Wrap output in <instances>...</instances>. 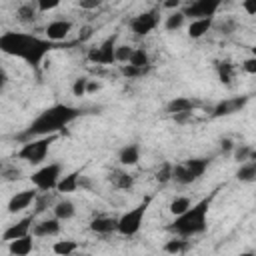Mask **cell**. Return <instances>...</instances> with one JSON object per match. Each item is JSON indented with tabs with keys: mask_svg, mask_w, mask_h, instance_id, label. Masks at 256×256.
I'll return each instance as SVG.
<instances>
[{
	"mask_svg": "<svg viewBox=\"0 0 256 256\" xmlns=\"http://www.w3.org/2000/svg\"><path fill=\"white\" fill-rule=\"evenodd\" d=\"M98 90H100V84H98V82H90V80H88V90H86V92H90V94H92V92H98Z\"/></svg>",
	"mask_w": 256,
	"mask_h": 256,
	"instance_id": "cell-48",
	"label": "cell"
},
{
	"mask_svg": "<svg viewBox=\"0 0 256 256\" xmlns=\"http://www.w3.org/2000/svg\"><path fill=\"white\" fill-rule=\"evenodd\" d=\"M60 218H48V220H42L38 224H34L32 228V234L38 236V238H46V236H56L60 232Z\"/></svg>",
	"mask_w": 256,
	"mask_h": 256,
	"instance_id": "cell-14",
	"label": "cell"
},
{
	"mask_svg": "<svg viewBox=\"0 0 256 256\" xmlns=\"http://www.w3.org/2000/svg\"><path fill=\"white\" fill-rule=\"evenodd\" d=\"M56 140V134H48V136H38V138H32L28 142H24V146L18 150V158L20 160H26L28 164H40L46 154H48V148L50 144Z\"/></svg>",
	"mask_w": 256,
	"mask_h": 256,
	"instance_id": "cell-4",
	"label": "cell"
},
{
	"mask_svg": "<svg viewBox=\"0 0 256 256\" xmlns=\"http://www.w3.org/2000/svg\"><path fill=\"white\" fill-rule=\"evenodd\" d=\"M62 0H38V10L40 12H48V10H54Z\"/></svg>",
	"mask_w": 256,
	"mask_h": 256,
	"instance_id": "cell-39",
	"label": "cell"
},
{
	"mask_svg": "<svg viewBox=\"0 0 256 256\" xmlns=\"http://www.w3.org/2000/svg\"><path fill=\"white\" fill-rule=\"evenodd\" d=\"M192 204H190V198H186V196H178V198H174L172 202H170V212L174 214V216H180V214H184L188 208H190Z\"/></svg>",
	"mask_w": 256,
	"mask_h": 256,
	"instance_id": "cell-28",
	"label": "cell"
},
{
	"mask_svg": "<svg viewBox=\"0 0 256 256\" xmlns=\"http://www.w3.org/2000/svg\"><path fill=\"white\" fill-rule=\"evenodd\" d=\"M30 228H32V216H26L22 220H18L16 224L8 226L2 234V240L4 242H10V240H16V238H22L26 234H30Z\"/></svg>",
	"mask_w": 256,
	"mask_h": 256,
	"instance_id": "cell-12",
	"label": "cell"
},
{
	"mask_svg": "<svg viewBox=\"0 0 256 256\" xmlns=\"http://www.w3.org/2000/svg\"><path fill=\"white\" fill-rule=\"evenodd\" d=\"M18 18L20 22H32L36 18V10L32 8V4H22L18 8Z\"/></svg>",
	"mask_w": 256,
	"mask_h": 256,
	"instance_id": "cell-34",
	"label": "cell"
},
{
	"mask_svg": "<svg viewBox=\"0 0 256 256\" xmlns=\"http://www.w3.org/2000/svg\"><path fill=\"white\" fill-rule=\"evenodd\" d=\"M52 210H54V216L60 218V220H70L76 214V208H74V204L70 200H58Z\"/></svg>",
	"mask_w": 256,
	"mask_h": 256,
	"instance_id": "cell-22",
	"label": "cell"
},
{
	"mask_svg": "<svg viewBox=\"0 0 256 256\" xmlns=\"http://www.w3.org/2000/svg\"><path fill=\"white\" fill-rule=\"evenodd\" d=\"M188 250V242L182 240V238H174V240H168L164 244V252H170V254H180V252H186Z\"/></svg>",
	"mask_w": 256,
	"mask_h": 256,
	"instance_id": "cell-30",
	"label": "cell"
},
{
	"mask_svg": "<svg viewBox=\"0 0 256 256\" xmlns=\"http://www.w3.org/2000/svg\"><path fill=\"white\" fill-rule=\"evenodd\" d=\"M88 60L94 64H114L116 62V36L106 38L98 48H90Z\"/></svg>",
	"mask_w": 256,
	"mask_h": 256,
	"instance_id": "cell-7",
	"label": "cell"
},
{
	"mask_svg": "<svg viewBox=\"0 0 256 256\" xmlns=\"http://www.w3.org/2000/svg\"><path fill=\"white\" fill-rule=\"evenodd\" d=\"M184 164L188 166V170H190V172L194 174V178L198 180V178L206 172V168H208L210 160H208V158H190V160H186Z\"/></svg>",
	"mask_w": 256,
	"mask_h": 256,
	"instance_id": "cell-25",
	"label": "cell"
},
{
	"mask_svg": "<svg viewBox=\"0 0 256 256\" xmlns=\"http://www.w3.org/2000/svg\"><path fill=\"white\" fill-rule=\"evenodd\" d=\"M210 28H212V16H208V18H196L188 26V36L190 38H202Z\"/></svg>",
	"mask_w": 256,
	"mask_h": 256,
	"instance_id": "cell-17",
	"label": "cell"
},
{
	"mask_svg": "<svg viewBox=\"0 0 256 256\" xmlns=\"http://www.w3.org/2000/svg\"><path fill=\"white\" fill-rule=\"evenodd\" d=\"M118 160L122 166H134L140 160V148L136 144H128L118 152Z\"/></svg>",
	"mask_w": 256,
	"mask_h": 256,
	"instance_id": "cell-18",
	"label": "cell"
},
{
	"mask_svg": "<svg viewBox=\"0 0 256 256\" xmlns=\"http://www.w3.org/2000/svg\"><path fill=\"white\" fill-rule=\"evenodd\" d=\"M190 116H192V112H176V114H172L174 122H178V124L188 122V120H190Z\"/></svg>",
	"mask_w": 256,
	"mask_h": 256,
	"instance_id": "cell-43",
	"label": "cell"
},
{
	"mask_svg": "<svg viewBox=\"0 0 256 256\" xmlns=\"http://www.w3.org/2000/svg\"><path fill=\"white\" fill-rule=\"evenodd\" d=\"M234 146H236V144H234L230 138H222V140H220V150H222V152H232Z\"/></svg>",
	"mask_w": 256,
	"mask_h": 256,
	"instance_id": "cell-44",
	"label": "cell"
},
{
	"mask_svg": "<svg viewBox=\"0 0 256 256\" xmlns=\"http://www.w3.org/2000/svg\"><path fill=\"white\" fill-rule=\"evenodd\" d=\"M20 174H22V172H20L18 168H4V170H2V178H4V180H8V182L18 180V178H20Z\"/></svg>",
	"mask_w": 256,
	"mask_h": 256,
	"instance_id": "cell-40",
	"label": "cell"
},
{
	"mask_svg": "<svg viewBox=\"0 0 256 256\" xmlns=\"http://www.w3.org/2000/svg\"><path fill=\"white\" fill-rule=\"evenodd\" d=\"M90 230L96 234H110L118 230V218L112 216H98L90 222Z\"/></svg>",
	"mask_w": 256,
	"mask_h": 256,
	"instance_id": "cell-15",
	"label": "cell"
},
{
	"mask_svg": "<svg viewBox=\"0 0 256 256\" xmlns=\"http://www.w3.org/2000/svg\"><path fill=\"white\" fill-rule=\"evenodd\" d=\"M222 2H224V0H202V2H192V4H188L182 12H184V16H188V18H192V20H196V18H208V16H214V14H216V10L220 8Z\"/></svg>",
	"mask_w": 256,
	"mask_h": 256,
	"instance_id": "cell-8",
	"label": "cell"
},
{
	"mask_svg": "<svg viewBox=\"0 0 256 256\" xmlns=\"http://www.w3.org/2000/svg\"><path fill=\"white\" fill-rule=\"evenodd\" d=\"M156 24H158V14H156V10H150V12H142V14L134 16L130 22V28L136 36H144V34L152 32L156 28Z\"/></svg>",
	"mask_w": 256,
	"mask_h": 256,
	"instance_id": "cell-9",
	"label": "cell"
},
{
	"mask_svg": "<svg viewBox=\"0 0 256 256\" xmlns=\"http://www.w3.org/2000/svg\"><path fill=\"white\" fill-rule=\"evenodd\" d=\"M36 190H22V192H16L10 202H8V212L10 214H16V212H22L24 208H28L32 202H36Z\"/></svg>",
	"mask_w": 256,
	"mask_h": 256,
	"instance_id": "cell-10",
	"label": "cell"
},
{
	"mask_svg": "<svg viewBox=\"0 0 256 256\" xmlns=\"http://www.w3.org/2000/svg\"><path fill=\"white\" fill-rule=\"evenodd\" d=\"M184 20H186L184 12H172V14L166 18L164 28H166L168 32H176V30H180V28L184 26Z\"/></svg>",
	"mask_w": 256,
	"mask_h": 256,
	"instance_id": "cell-27",
	"label": "cell"
},
{
	"mask_svg": "<svg viewBox=\"0 0 256 256\" xmlns=\"http://www.w3.org/2000/svg\"><path fill=\"white\" fill-rule=\"evenodd\" d=\"M172 170H174V166H172L170 162H164L162 168L156 172V180H158L160 184H166L168 180H172Z\"/></svg>",
	"mask_w": 256,
	"mask_h": 256,
	"instance_id": "cell-35",
	"label": "cell"
},
{
	"mask_svg": "<svg viewBox=\"0 0 256 256\" xmlns=\"http://www.w3.org/2000/svg\"><path fill=\"white\" fill-rule=\"evenodd\" d=\"M78 4H80V8H84V10H94V8H98L100 0H80Z\"/></svg>",
	"mask_w": 256,
	"mask_h": 256,
	"instance_id": "cell-45",
	"label": "cell"
},
{
	"mask_svg": "<svg viewBox=\"0 0 256 256\" xmlns=\"http://www.w3.org/2000/svg\"><path fill=\"white\" fill-rule=\"evenodd\" d=\"M236 178L240 182H254L256 180V160H248L242 162V166L236 172Z\"/></svg>",
	"mask_w": 256,
	"mask_h": 256,
	"instance_id": "cell-23",
	"label": "cell"
},
{
	"mask_svg": "<svg viewBox=\"0 0 256 256\" xmlns=\"http://www.w3.org/2000/svg\"><path fill=\"white\" fill-rule=\"evenodd\" d=\"M210 202H212V196L208 198H202L200 202H196L194 206H190L184 214L176 216V220L172 222V226H168L170 232H176L178 236L182 238H188V236H194V234H200L206 230V216H208V208H210Z\"/></svg>",
	"mask_w": 256,
	"mask_h": 256,
	"instance_id": "cell-3",
	"label": "cell"
},
{
	"mask_svg": "<svg viewBox=\"0 0 256 256\" xmlns=\"http://www.w3.org/2000/svg\"><path fill=\"white\" fill-rule=\"evenodd\" d=\"M242 68H244V72H248V74H256V56L246 58L244 64H242Z\"/></svg>",
	"mask_w": 256,
	"mask_h": 256,
	"instance_id": "cell-41",
	"label": "cell"
},
{
	"mask_svg": "<svg viewBox=\"0 0 256 256\" xmlns=\"http://www.w3.org/2000/svg\"><path fill=\"white\" fill-rule=\"evenodd\" d=\"M246 96H236V98H228V100H222V102H218L216 104V108H214V116L216 118H220V116H228V114H234V112H240L242 108H244V104H246Z\"/></svg>",
	"mask_w": 256,
	"mask_h": 256,
	"instance_id": "cell-11",
	"label": "cell"
},
{
	"mask_svg": "<svg viewBox=\"0 0 256 256\" xmlns=\"http://www.w3.org/2000/svg\"><path fill=\"white\" fill-rule=\"evenodd\" d=\"M172 180H176L178 184H192L196 178H194V174L188 170L186 164H176L174 170H172Z\"/></svg>",
	"mask_w": 256,
	"mask_h": 256,
	"instance_id": "cell-24",
	"label": "cell"
},
{
	"mask_svg": "<svg viewBox=\"0 0 256 256\" xmlns=\"http://www.w3.org/2000/svg\"><path fill=\"white\" fill-rule=\"evenodd\" d=\"M82 112L74 106H68V104H54L50 108H46L36 120H32V124L22 132L18 134L16 138L20 142H28L36 136H48V134H58L66 124H70L72 120H76Z\"/></svg>",
	"mask_w": 256,
	"mask_h": 256,
	"instance_id": "cell-2",
	"label": "cell"
},
{
	"mask_svg": "<svg viewBox=\"0 0 256 256\" xmlns=\"http://www.w3.org/2000/svg\"><path fill=\"white\" fill-rule=\"evenodd\" d=\"M250 152H252V148H250V146H246V144L234 146V150H232V154H234V160H236V162H248V160H250Z\"/></svg>",
	"mask_w": 256,
	"mask_h": 256,
	"instance_id": "cell-33",
	"label": "cell"
},
{
	"mask_svg": "<svg viewBox=\"0 0 256 256\" xmlns=\"http://www.w3.org/2000/svg\"><path fill=\"white\" fill-rule=\"evenodd\" d=\"M130 64H134L138 68H146L148 66V52L144 48H134L132 58H130Z\"/></svg>",
	"mask_w": 256,
	"mask_h": 256,
	"instance_id": "cell-31",
	"label": "cell"
},
{
	"mask_svg": "<svg viewBox=\"0 0 256 256\" xmlns=\"http://www.w3.org/2000/svg\"><path fill=\"white\" fill-rule=\"evenodd\" d=\"M50 204V194L42 192V196H36V212H44Z\"/></svg>",
	"mask_w": 256,
	"mask_h": 256,
	"instance_id": "cell-38",
	"label": "cell"
},
{
	"mask_svg": "<svg viewBox=\"0 0 256 256\" xmlns=\"http://www.w3.org/2000/svg\"><path fill=\"white\" fill-rule=\"evenodd\" d=\"M252 56H256V46H252Z\"/></svg>",
	"mask_w": 256,
	"mask_h": 256,
	"instance_id": "cell-51",
	"label": "cell"
},
{
	"mask_svg": "<svg viewBox=\"0 0 256 256\" xmlns=\"http://www.w3.org/2000/svg\"><path fill=\"white\" fill-rule=\"evenodd\" d=\"M78 188H80V172L78 170L62 176L60 182H58V186H56L58 192H76Z\"/></svg>",
	"mask_w": 256,
	"mask_h": 256,
	"instance_id": "cell-20",
	"label": "cell"
},
{
	"mask_svg": "<svg viewBox=\"0 0 256 256\" xmlns=\"http://www.w3.org/2000/svg\"><path fill=\"white\" fill-rule=\"evenodd\" d=\"M72 30V22L68 20H54L46 26V38L52 40V42H60L64 40Z\"/></svg>",
	"mask_w": 256,
	"mask_h": 256,
	"instance_id": "cell-13",
	"label": "cell"
},
{
	"mask_svg": "<svg viewBox=\"0 0 256 256\" xmlns=\"http://www.w3.org/2000/svg\"><path fill=\"white\" fill-rule=\"evenodd\" d=\"M148 204H150V198H146L136 208H132L126 214H122L118 218V232L124 234V236H134L142 226V220H144V214L148 210Z\"/></svg>",
	"mask_w": 256,
	"mask_h": 256,
	"instance_id": "cell-5",
	"label": "cell"
},
{
	"mask_svg": "<svg viewBox=\"0 0 256 256\" xmlns=\"http://www.w3.org/2000/svg\"><path fill=\"white\" fill-rule=\"evenodd\" d=\"M52 48H54L52 40L48 38L42 40L38 36L24 34V32H4L0 36V50L8 56L22 58L32 68H38Z\"/></svg>",
	"mask_w": 256,
	"mask_h": 256,
	"instance_id": "cell-1",
	"label": "cell"
},
{
	"mask_svg": "<svg viewBox=\"0 0 256 256\" xmlns=\"http://www.w3.org/2000/svg\"><path fill=\"white\" fill-rule=\"evenodd\" d=\"M32 236L34 234H26V236H22V238H16V240H10L8 242V252L12 254V256H26V254H30L32 252Z\"/></svg>",
	"mask_w": 256,
	"mask_h": 256,
	"instance_id": "cell-16",
	"label": "cell"
},
{
	"mask_svg": "<svg viewBox=\"0 0 256 256\" xmlns=\"http://www.w3.org/2000/svg\"><path fill=\"white\" fill-rule=\"evenodd\" d=\"M78 248V242H74V240H60V242H56L54 244V252L56 254H62V256H68V254H72L74 250Z\"/></svg>",
	"mask_w": 256,
	"mask_h": 256,
	"instance_id": "cell-29",
	"label": "cell"
},
{
	"mask_svg": "<svg viewBox=\"0 0 256 256\" xmlns=\"http://www.w3.org/2000/svg\"><path fill=\"white\" fill-rule=\"evenodd\" d=\"M216 68H218V78H220V82L226 84V86H230V84H232V78H234V66H232L228 60H224V62H218Z\"/></svg>",
	"mask_w": 256,
	"mask_h": 256,
	"instance_id": "cell-26",
	"label": "cell"
},
{
	"mask_svg": "<svg viewBox=\"0 0 256 256\" xmlns=\"http://www.w3.org/2000/svg\"><path fill=\"white\" fill-rule=\"evenodd\" d=\"M90 36H92V28H90V26H84V28L80 30V36H78V40H80V42H84V40H88Z\"/></svg>",
	"mask_w": 256,
	"mask_h": 256,
	"instance_id": "cell-47",
	"label": "cell"
},
{
	"mask_svg": "<svg viewBox=\"0 0 256 256\" xmlns=\"http://www.w3.org/2000/svg\"><path fill=\"white\" fill-rule=\"evenodd\" d=\"M242 8H244L246 14L256 16V0H244V2H242Z\"/></svg>",
	"mask_w": 256,
	"mask_h": 256,
	"instance_id": "cell-42",
	"label": "cell"
},
{
	"mask_svg": "<svg viewBox=\"0 0 256 256\" xmlns=\"http://www.w3.org/2000/svg\"><path fill=\"white\" fill-rule=\"evenodd\" d=\"M86 90H88V78H84V76L76 78V80H74V84H72V94L80 98V96H84V94H86Z\"/></svg>",
	"mask_w": 256,
	"mask_h": 256,
	"instance_id": "cell-37",
	"label": "cell"
},
{
	"mask_svg": "<svg viewBox=\"0 0 256 256\" xmlns=\"http://www.w3.org/2000/svg\"><path fill=\"white\" fill-rule=\"evenodd\" d=\"M180 2H182V0H164V6H166V8H178Z\"/></svg>",
	"mask_w": 256,
	"mask_h": 256,
	"instance_id": "cell-49",
	"label": "cell"
},
{
	"mask_svg": "<svg viewBox=\"0 0 256 256\" xmlns=\"http://www.w3.org/2000/svg\"><path fill=\"white\" fill-rule=\"evenodd\" d=\"M234 26H236V22H234V20H228V22H224V24L220 26V32H222V34H230V32L234 30Z\"/></svg>",
	"mask_w": 256,
	"mask_h": 256,
	"instance_id": "cell-46",
	"label": "cell"
},
{
	"mask_svg": "<svg viewBox=\"0 0 256 256\" xmlns=\"http://www.w3.org/2000/svg\"><path fill=\"white\" fill-rule=\"evenodd\" d=\"M60 164L58 162H52V164H46V166H42L40 170H36L30 178H32V184L38 188V190H42V192H50V190H54L56 186H58V182H60Z\"/></svg>",
	"mask_w": 256,
	"mask_h": 256,
	"instance_id": "cell-6",
	"label": "cell"
},
{
	"mask_svg": "<svg viewBox=\"0 0 256 256\" xmlns=\"http://www.w3.org/2000/svg\"><path fill=\"white\" fill-rule=\"evenodd\" d=\"M132 52H134V48H132V46H128V44L116 46V62H122V64L130 62V58H132Z\"/></svg>",
	"mask_w": 256,
	"mask_h": 256,
	"instance_id": "cell-32",
	"label": "cell"
},
{
	"mask_svg": "<svg viewBox=\"0 0 256 256\" xmlns=\"http://www.w3.org/2000/svg\"><path fill=\"white\" fill-rule=\"evenodd\" d=\"M250 160H256V150H252V152H250Z\"/></svg>",
	"mask_w": 256,
	"mask_h": 256,
	"instance_id": "cell-50",
	"label": "cell"
},
{
	"mask_svg": "<svg viewBox=\"0 0 256 256\" xmlns=\"http://www.w3.org/2000/svg\"><path fill=\"white\" fill-rule=\"evenodd\" d=\"M192 2H202V0H192Z\"/></svg>",
	"mask_w": 256,
	"mask_h": 256,
	"instance_id": "cell-52",
	"label": "cell"
},
{
	"mask_svg": "<svg viewBox=\"0 0 256 256\" xmlns=\"http://www.w3.org/2000/svg\"><path fill=\"white\" fill-rule=\"evenodd\" d=\"M108 180L112 182V186H116V188H120V190H128V188H132V184H134L132 176H130L128 172H124V170H110V172H108Z\"/></svg>",
	"mask_w": 256,
	"mask_h": 256,
	"instance_id": "cell-19",
	"label": "cell"
},
{
	"mask_svg": "<svg viewBox=\"0 0 256 256\" xmlns=\"http://www.w3.org/2000/svg\"><path fill=\"white\" fill-rule=\"evenodd\" d=\"M144 70H146V68H138V66L130 64V62H126V64H122V66H120V72H122L126 78H136V76H142V74H144Z\"/></svg>",
	"mask_w": 256,
	"mask_h": 256,
	"instance_id": "cell-36",
	"label": "cell"
},
{
	"mask_svg": "<svg viewBox=\"0 0 256 256\" xmlns=\"http://www.w3.org/2000/svg\"><path fill=\"white\" fill-rule=\"evenodd\" d=\"M194 110V102L190 98H184V96H178V98H172L168 104H166V112L172 116L176 112H192Z\"/></svg>",
	"mask_w": 256,
	"mask_h": 256,
	"instance_id": "cell-21",
	"label": "cell"
}]
</instances>
